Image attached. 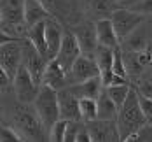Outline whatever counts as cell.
Wrapping results in <instances>:
<instances>
[{
    "label": "cell",
    "instance_id": "obj_11",
    "mask_svg": "<svg viewBox=\"0 0 152 142\" xmlns=\"http://www.w3.org/2000/svg\"><path fill=\"white\" fill-rule=\"evenodd\" d=\"M96 76H102V74H100V67L94 60V56L80 54L75 60V63L72 65L70 72H68V86L88 81V79L96 77Z\"/></svg>",
    "mask_w": 152,
    "mask_h": 142
},
{
    "label": "cell",
    "instance_id": "obj_36",
    "mask_svg": "<svg viewBox=\"0 0 152 142\" xmlns=\"http://www.w3.org/2000/svg\"><path fill=\"white\" fill-rule=\"evenodd\" d=\"M133 2H137V0H117V4L119 5H124V7H129Z\"/></svg>",
    "mask_w": 152,
    "mask_h": 142
},
{
    "label": "cell",
    "instance_id": "obj_28",
    "mask_svg": "<svg viewBox=\"0 0 152 142\" xmlns=\"http://www.w3.org/2000/svg\"><path fill=\"white\" fill-rule=\"evenodd\" d=\"M66 125H68V119H58L53 128L49 130V141L54 142H63L65 141V133H66Z\"/></svg>",
    "mask_w": 152,
    "mask_h": 142
},
{
    "label": "cell",
    "instance_id": "obj_10",
    "mask_svg": "<svg viewBox=\"0 0 152 142\" xmlns=\"http://www.w3.org/2000/svg\"><path fill=\"white\" fill-rule=\"evenodd\" d=\"M86 128L91 135V142H115L121 141V132L117 119H93V121H84Z\"/></svg>",
    "mask_w": 152,
    "mask_h": 142
},
{
    "label": "cell",
    "instance_id": "obj_19",
    "mask_svg": "<svg viewBox=\"0 0 152 142\" xmlns=\"http://www.w3.org/2000/svg\"><path fill=\"white\" fill-rule=\"evenodd\" d=\"M149 44H152V37H151V33H149V28L145 26V21H143L137 30L131 32V33L122 40L121 47L124 49V51H133V53H138V51L145 49Z\"/></svg>",
    "mask_w": 152,
    "mask_h": 142
},
{
    "label": "cell",
    "instance_id": "obj_12",
    "mask_svg": "<svg viewBox=\"0 0 152 142\" xmlns=\"http://www.w3.org/2000/svg\"><path fill=\"white\" fill-rule=\"evenodd\" d=\"M72 30L77 37V42L80 46L82 54L94 56V51L98 47V37H96V23L91 19H82L79 25L72 26Z\"/></svg>",
    "mask_w": 152,
    "mask_h": 142
},
{
    "label": "cell",
    "instance_id": "obj_35",
    "mask_svg": "<svg viewBox=\"0 0 152 142\" xmlns=\"http://www.w3.org/2000/svg\"><path fill=\"white\" fill-rule=\"evenodd\" d=\"M75 142H91V135H89V132H88V128H86V123H84V126L80 128V132H79V135H77Z\"/></svg>",
    "mask_w": 152,
    "mask_h": 142
},
{
    "label": "cell",
    "instance_id": "obj_30",
    "mask_svg": "<svg viewBox=\"0 0 152 142\" xmlns=\"http://www.w3.org/2000/svg\"><path fill=\"white\" fill-rule=\"evenodd\" d=\"M84 126L82 121H75V119H68V125H66V133H65V142H75L77 135L80 132V128Z\"/></svg>",
    "mask_w": 152,
    "mask_h": 142
},
{
    "label": "cell",
    "instance_id": "obj_16",
    "mask_svg": "<svg viewBox=\"0 0 152 142\" xmlns=\"http://www.w3.org/2000/svg\"><path fill=\"white\" fill-rule=\"evenodd\" d=\"M114 53H115L114 47L103 46V44H98L94 51V60L100 67V74L105 86L112 84V79H114Z\"/></svg>",
    "mask_w": 152,
    "mask_h": 142
},
{
    "label": "cell",
    "instance_id": "obj_5",
    "mask_svg": "<svg viewBox=\"0 0 152 142\" xmlns=\"http://www.w3.org/2000/svg\"><path fill=\"white\" fill-rule=\"evenodd\" d=\"M42 4L47 7L51 16L61 21L65 26L72 28L84 19L79 0H42Z\"/></svg>",
    "mask_w": 152,
    "mask_h": 142
},
{
    "label": "cell",
    "instance_id": "obj_7",
    "mask_svg": "<svg viewBox=\"0 0 152 142\" xmlns=\"http://www.w3.org/2000/svg\"><path fill=\"white\" fill-rule=\"evenodd\" d=\"M112 23H114V28L117 32V37L119 40H124L131 32H135L145 21V16L131 11L129 7H119L117 11H114V14L110 16Z\"/></svg>",
    "mask_w": 152,
    "mask_h": 142
},
{
    "label": "cell",
    "instance_id": "obj_20",
    "mask_svg": "<svg viewBox=\"0 0 152 142\" xmlns=\"http://www.w3.org/2000/svg\"><path fill=\"white\" fill-rule=\"evenodd\" d=\"M96 37H98V44L114 47V49L121 46V40L117 37V32L114 28V23L110 18L96 19Z\"/></svg>",
    "mask_w": 152,
    "mask_h": 142
},
{
    "label": "cell",
    "instance_id": "obj_8",
    "mask_svg": "<svg viewBox=\"0 0 152 142\" xmlns=\"http://www.w3.org/2000/svg\"><path fill=\"white\" fill-rule=\"evenodd\" d=\"M23 65V39L0 44V68L14 79L16 72Z\"/></svg>",
    "mask_w": 152,
    "mask_h": 142
},
{
    "label": "cell",
    "instance_id": "obj_18",
    "mask_svg": "<svg viewBox=\"0 0 152 142\" xmlns=\"http://www.w3.org/2000/svg\"><path fill=\"white\" fill-rule=\"evenodd\" d=\"M68 90L75 95L79 100L80 98H96L98 100V96L105 90V84H103L102 76H96V77H91L88 81L77 82V84H70Z\"/></svg>",
    "mask_w": 152,
    "mask_h": 142
},
{
    "label": "cell",
    "instance_id": "obj_14",
    "mask_svg": "<svg viewBox=\"0 0 152 142\" xmlns=\"http://www.w3.org/2000/svg\"><path fill=\"white\" fill-rule=\"evenodd\" d=\"M63 33H65V25L58 21L56 18L49 16L46 19V39H47V58L53 60L58 56V51L63 42Z\"/></svg>",
    "mask_w": 152,
    "mask_h": 142
},
{
    "label": "cell",
    "instance_id": "obj_32",
    "mask_svg": "<svg viewBox=\"0 0 152 142\" xmlns=\"http://www.w3.org/2000/svg\"><path fill=\"white\" fill-rule=\"evenodd\" d=\"M137 91L140 95H143V96L152 98V76H149V77H142L140 81H138Z\"/></svg>",
    "mask_w": 152,
    "mask_h": 142
},
{
    "label": "cell",
    "instance_id": "obj_3",
    "mask_svg": "<svg viewBox=\"0 0 152 142\" xmlns=\"http://www.w3.org/2000/svg\"><path fill=\"white\" fill-rule=\"evenodd\" d=\"M2 32L11 33L14 39L28 37V25L25 21V0H0Z\"/></svg>",
    "mask_w": 152,
    "mask_h": 142
},
{
    "label": "cell",
    "instance_id": "obj_13",
    "mask_svg": "<svg viewBox=\"0 0 152 142\" xmlns=\"http://www.w3.org/2000/svg\"><path fill=\"white\" fill-rule=\"evenodd\" d=\"M82 54V51H80V46H79V42H77V37L74 30L70 28V26H65V33H63V42H61V47L60 51H58V60L60 63L63 65V68L66 70V72H70V68H72V65L75 63V60Z\"/></svg>",
    "mask_w": 152,
    "mask_h": 142
},
{
    "label": "cell",
    "instance_id": "obj_34",
    "mask_svg": "<svg viewBox=\"0 0 152 142\" xmlns=\"http://www.w3.org/2000/svg\"><path fill=\"white\" fill-rule=\"evenodd\" d=\"M129 141H152V123H147L137 135H133Z\"/></svg>",
    "mask_w": 152,
    "mask_h": 142
},
{
    "label": "cell",
    "instance_id": "obj_4",
    "mask_svg": "<svg viewBox=\"0 0 152 142\" xmlns=\"http://www.w3.org/2000/svg\"><path fill=\"white\" fill-rule=\"evenodd\" d=\"M33 107L37 110L40 121L44 123L47 133L49 130L53 128V125L61 119V112H60V100H58V90L42 84L40 86V91L37 95L35 102H33Z\"/></svg>",
    "mask_w": 152,
    "mask_h": 142
},
{
    "label": "cell",
    "instance_id": "obj_23",
    "mask_svg": "<svg viewBox=\"0 0 152 142\" xmlns=\"http://www.w3.org/2000/svg\"><path fill=\"white\" fill-rule=\"evenodd\" d=\"M117 116H119L117 104L110 98L107 90H103L102 95L98 96V118L100 119H117Z\"/></svg>",
    "mask_w": 152,
    "mask_h": 142
},
{
    "label": "cell",
    "instance_id": "obj_17",
    "mask_svg": "<svg viewBox=\"0 0 152 142\" xmlns=\"http://www.w3.org/2000/svg\"><path fill=\"white\" fill-rule=\"evenodd\" d=\"M42 84H47L54 90H63L68 86V72L63 68V65L60 63L58 58H53L47 62Z\"/></svg>",
    "mask_w": 152,
    "mask_h": 142
},
{
    "label": "cell",
    "instance_id": "obj_26",
    "mask_svg": "<svg viewBox=\"0 0 152 142\" xmlns=\"http://www.w3.org/2000/svg\"><path fill=\"white\" fill-rule=\"evenodd\" d=\"M80 114L82 121H93L98 118V100L96 98H80Z\"/></svg>",
    "mask_w": 152,
    "mask_h": 142
},
{
    "label": "cell",
    "instance_id": "obj_24",
    "mask_svg": "<svg viewBox=\"0 0 152 142\" xmlns=\"http://www.w3.org/2000/svg\"><path fill=\"white\" fill-rule=\"evenodd\" d=\"M28 39L35 44V47L47 58V39H46V19L35 23L33 26L28 28ZM49 62V58H47Z\"/></svg>",
    "mask_w": 152,
    "mask_h": 142
},
{
    "label": "cell",
    "instance_id": "obj_31",
    "mask_svg": "<svg viewBox=\"0 0 152 142\" xmlns=\"http://www.w3.org/2000/svg\"><path fill=\"white\" fill-rule=\"evenodd\" d=\"M129 9L143 16H152V0H137L129 5Z\"/></svg>",
    "mask_w": 152,
    "mask_h": 142
},
{
    "label": "cell",
    "instance_id": "obj_33",
    "mask_svg": "<svg viewBox=\"0 0 152 142\" xmlns=\"http://www.w3.org/2000/svg\"><path fill=\"white\" fill-rule=\"evenodd\" d=\"M138 98H140V105H142V110L145 114L147 123H152V98L143 96V95H140V93H138Z\"/></svg>",
    "mask_w": 152,
    "mask_h": 142
},
{
    "label": "cell",
    "instance_id": "obj_27",
    "mask_svg": "<svg viewBox=\"0 0 152 142\" xmlns=\"http://www.w3.org/2000/svg\"><path fill=\"white\" fill-rule=\"evenodd\" d=\"M114 74L121 76V77H128V67H126V60H124V53H122V47H115V53H114Z\"/></svg>",
    "mask_w": 152,
    "mask_h": 142
},
{
    "label": "cell",
    "instance_id": "obj_2",
    "mask_svg": "<svg viewBox=\"0 0 152 142\" xmlns=\"http://www.w3.org/2000/svg\"><path fill=\"white\" fill-rule=\"evenodd\" d=\"M117 125H119V132H121V141H129L133 135H137L147 125L145 114H143L142 105H140L137 88L129 90L128 98L121 105L119 116H117Z\"/></svg>",
    "mask_w": 152,
    "mask_h": 142
},
{
    "label": "cell",
    "instance_id": "obj_1",
    "mask_svg": "<svg viewBox=\"0 0 152 142\" xmlns=\"http://www.w3.org/2000/svg\"><path fill=\"white\" fill-rule=\"evenodd\" d=\"M2 95H4V121L2 123H7L14 130H18L25 141H49V133L44 123L40 121L35 107L30 109L31 104L19 102L16 95L12 100V95L9 96L7 91Z\"/></svg>",
    "mask_w": 152,
    "mask_h": 142
},
{
    "label": "cell",
    "instance_id": "obj_22",
    "mask_svg": "<svg viewBox=\"0 0 152 142\" xmlns=\"http://www.w3.org/2000/svg\"><path fill=\"white\" fill-rule=\"evenodd\" d=\"M117 9H119L117 0H89L88 2V13L91 18H96V19L110 18Z\"/></svg>",
    "mask_w": 152,
    "mask_h": 142
},
{
    "label": "cell",
    "instance_id": "obj_25",
    "mask_svg": "<svg viewBox=\"0 0 152 142\" xmlns=\"http://www.w3.org/2000/svg\"><path fill=\"white\" fill-rule=\"evenodd\" d=\"M105 90H107V93L110 95V98L117 104V107L121 109V105L124 104V100L129 95L131 86L129 84H110V86H105Z\"/></svg>",
    "mask_w": 152,
    "mask_h": 142
},
{
    "label": "cell",
    "instance_id": "obj_29",
    "mask_svg": "<svg viewBox=\"0 0 152 142\" xmlns=\"http://www.w3.org/2000/svg\"><path fill=\"white\" fill-rule=\"evenodd\" d=\"M0 141L2 142H11V141L21 142V141H25V139H23V137L19 135V132L14 130L11 125L2 123V128H0Z\"/></svg>",
    "mask_w": 152,
    "mask_h": 142
},
{
    "label": "cell",
    "instance_id": "obj_21",
    "mask_svg": "<svg viewBox=\"0 0 152 142\" xmlns=\"http://www.w3.org/2000/svg\"><path fill=\"white\" fill-rule=\"evenodd\" d=\"M51 16L47 7L42 4V0H25V21L28 28L39 21H44Z\"/></svg>",
    "mask_w": 152,
    "mask_h": 142
},
{
    "label": "cell",
    "instance_id": "obj_9",
    "mask_svg": "<svg viewBox=\"0 0 152 142\" xmlns=\"http://www.w3.org/2000/svg\"><path fill=\"white\" fill-rule=\"evenodd\" d=\"M23 65L30 70V74L33 76V79L37 81V84L42 86L47 58L35 47V44L31 42L28 37L23 39Z\"/></svg>",
    "mask_w": 152,
    "mask_h": 142
},
{
    "label": "cell",
    "instance_id": "obj_6",
    "mask_svg": "<svg viewBox=\"0 0 152 142\" xmlns=\"http://www.w3.org/2000/svg\"><path fill=\"white\" fill-rule=\"evenodd\" d=\"M12 90H14V95L19 102L33 105L37 95L40 91V84H37V81L33 79L30 70L25 65H21L12 79Z\"/></svg>",
    "mask_w": 152,
    "mask_h": 142
},
{
    "label": "cell",
    "instance_id": "obj_15",
    "mask_svg": "<svg viewBox=\"0 0 152 142\" xmlns=\"http://www.w3.org/2000/svg\"><path fill=\"white\" fill-rule=\"evenodd\" d=\"M58 100H60V112L63 119H75L82 121V114H80V100L75 95L66 88L58 90Z\"/></svg>",
    "mask_w": 152,
    "mask_h": 142
}]
</instances>
